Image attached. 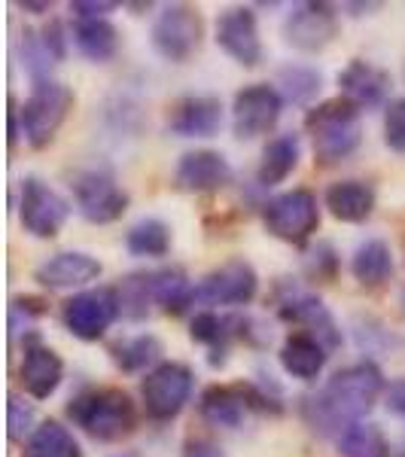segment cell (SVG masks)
I'll list each match as a JSON object with an SVG mask.
<instances>
[{
    "label": "cell",
    "mask_w": 405,
    "mask_h": 457,
    "mask_svg": "<svg viewBox=\"0 0 405 457\" xmlns=\"http://www.w3.org/2000/svg\"><path fill=\"white\" fill-rule=\"evenodd\" d=\"M387 381L378 363L360 360L338 370L326 385L299 400L302 421L323 439H338L348 427L360 424L384 396Z\"/></svg>",
    "instance_id": "obj_1"
},
{
    "label": "cell",
    "mask_w": 405,
    "mask_h": 457,
    "mask_svg": "<svg viewBox=\"0 0 405 457\" xmlns=\"http://www.w3.org/2000/svg\"><path fill=\"white\" fill-rule=\"evenodd\" d=\"M68 418L98 442H120L137 430V405L122 387H86L68 403Z\"/></svg>",
    "instance_id": "obj_2"
},
{
    "label": "cell",
    "mask_w": 405,
    "mask_h": 457,
    "mask_svg": "<svg viewBox=\"0 0 405 457\" xmlns=\"http://www.w3.org/2000/svg\"><path fill=\"white\" fill-rule=\"evenodd\" d=\"M305 131L311 135L314 159L323 168L351 159L363 144V120L348 98H329L308 110Z\"/></svg>",
    "instance_id": "obj_3"
},
{
    "label": "cell",
    "mask_w": 405,
    "mask_h": 457,
    "mask_svg": "<svg viewBox=\"0 0 405 457\" xmlns=\"http://www.w3.org/2000/svg\"><path fill=\"white\" fill-rule=\"evenodd\" d=\"M73 110V92L58 79H43L31 86V95L19 107L21 113V135L34 150H43L55 141L58 129Z\"/></svg>",
    "instance_id": "obj_4"
},
{
    "label": "cell",
    "mask_w": 405,
    "mask_h": 457,
    "mask_svg": "<svg viewBox=\"0 0 405 457\" xmlns=\"http://www.w3.org/2000/svg\"><path fill=\"white\" fill-rule=\"evenodd\" d=\"M265 232L293 247H305L311 235L320 228V204L311 189L299 187L281 193L262 204Z\"/></svg>",
    "instance_id": "obj_5"
},
{
    "label": "cell",
    "mask_w": 405,
    "mask_h": 457,
    "mask_svg": "<svg viewBox=\"0 0 405 457\" xmlns=\"http://www.w3.org/2000/svg\"><path fill=\"white\" fill-rule=\"evenodd\" d=\"M275 308L281 320L299 327L302 333H311L314 338H320L329 351L342 348V327H338L333 312L323 305V299L314 296L311 290H305V287L293 281H281L275 290Z\"/></svg>",
    "instance_id": "obj_6"
},
{
    "label": "cell",
    "mask_w": 405,
    "mask_h": 457,
    "mask_svg": "<svg viewBox=\"0 0 405 457\" xmlns=\"http://www.w3.org/2000/svg\"><path fill=\"white\" fill-rule=\"evenodd\" d=\"M153 49L165 62L183 64L189 62L204 43V19L189 4H168L153 21Z\"/></svg>",
    "instance_id": "obj_7"
},
{
    "label": "cell",
    "mask_w": 405,
    "mask_h": 457,
    "mask_svg": "<svg viewBox=\"0 0 405 457\" xmlns=\"http://www.w3.org/2000/svg\"><path fill=\"white\" fill-rule=\"evenodd\" d=\"M195 387V375L186 363H177V360H165L156 370L146 372L141 381V400L146 418L165 424L174 421L183 409H186L189 396Z\"/></svg>",
    "instance_id": "obj_8"
},
{
    "label": "cell",
    "mask_w": 405,
    "mask_h": 457,
    "mask_svg": "<svg viewBox=\"0 0 405 457\" xmlns=\"http://www.w3.org/2000/svg\"><path fill=\"white\" fill-rule=\"evenodd\" d=\"M122 314L120 293L116 287H95V290L73 293L62 305L64 329L79 342H98L113 327V320Z\"/></svg>",
    "instance_id": "obj_9"
},
{
    "label": "cell",
    "mask_w": 405,
    "mask_h": 457,
    "mask_svg": "<svg viewBox=\"0 0 405 457\" xmlns=\"http://www.w3.org/2000/svg\"><path fill=\"white\" fill-rule=\"evenodd\" d=\"M73 202H77L79 217L95 226L116 223L125 211H128V193L116 183V177L101 168H88L79 171L70 180Z\"/></svg>",
    "instance_id": "obj_10"
},
{
    "label": "cell",
    "mask_w": 405,
    "mask_h": 457,
    "mask_svg": "<svg viewBox=\"0 0 405 457\" xmlns=\"http://www.w3.org/2000/svg\"><path fill=\"white\" fill-rule=\"evenodd\" d=\"M260 293V275L250 265L244 256H235V260H226L223 265L211 269L208 275L198 281L195 290V302L211 308H241L250 305Z\"/></svg>",
    "instance_id": "obj_11"
},
{
    "label": "cell",
    "mask_w": 405,
    "mask_h": 457,
    "mask_svg": "<svg viewBox=\"0 0 405 457\" xmlns=\"http://www.w3.org/2000/svg\"><path fill=\"white\" fill-rule=\"evenodd\" d=\"M284 95L277 92V86L269 83H253L244 86L241 92H235L232 101V131L238 141H253L269 131H275L277 120L284 113Z\"/></svg>",
    "instance_id": "obj_12"
},
{
    "label": "cell",
    "mask_w": 405,
    "mask_h": 457,
    "mask_svg": "<svg viewBox=\"0 0 405 457\" xmlns=\"http://www.w3.org/2000/svg\"><path fill=\"white\" fill-rule=\"evenodd\" d=\"M70 217V204L58 195L40 177H25L19 195V220L21 228L34 238H55Z\"/></svg>",
    "instance_id": "obj_13"
},
{
    "label": "cell",
    "mask_w": 405,
    "mask_h": 457,
    "mask_svg": "<svg viewBox=\"0 0 405 457\" xmlns=\"http://www.w3.org/2000/svg\"><path fill=\"white\" fill-rule=\"evenodd\" d=\"M338 37V12L333 4L323 0H308V4L293 6V12L284 21V40L296 53L314 55L323 53Z\"/></svg>",
    "instance_id": "obj_14"
},
{
    "label": "cell",
    "mask_w": 405,
    "mask_h": 457,
    "mask_svg": "<svg viewBox=\"0 0 405 457\" xmlns=\"http://www.w3.org/2000/svg\"><path fill=\"white\" fill-rule=\"evenodd\" d=\"M217 46L241 68H256L262 62V37L260 21L250 6H232L217 19Z\"/></svg>",
    "instance_id": "obj_15"
},
{
    "label": "cell",
    "mask_w": 405,
    "mask_h": 457,
    "mask_svg": "<svg viewBox=\"0 0 405 457\" xmlns=\"http://www.w3.org/2000/svg\"><path fill=\"white\" fill-rule=\"evenodd\" d=\"M64 381V360L40 336H28L21 342V363H19V385L31 400H49Z\"/></svg>",
    "instance_id": "obj_16"
},
{
    "label": "cell",
    "mask_w": 405,
    "mask_h": 457,
    "mask_svg": "<svg viewBox=\"0 0 405 457\" xmlns=\"http://www.w3.org/2000/svg\"><path fill=\"white\" fill-rule=\"evenodd\" d=\"M232 183V165L217 150H189L174 168V187L180 193H219Z\"/></svg>",
    "instance_id": "obj_17"
},
{
    "label": "cell",
    "mask_w": 405,
    "mask_h": 457,
    "mask_svg": "<svg viewBox=\"0 0 405 457\" xmlns=\"http://www.w3.org/2000/svg\"><path fill=\"white\" fill-rule=\"evenodd\" d=\"M165 125L177 137H213L223 129V104L213 95H186L168 107Z\"/></svg>",
    "instance_id": "obj_18"
},
{
    "label": "cell",
    "mask_w": 405,
    "mask_h": 457,
    "mask_svg": "<svg viewBox=\"0 0 405 457\" xmlns=\"http://www.w3.org/2000/svg\"><path fill=\"white\" fill-rule=\"evenodd\" d=\"M101 271H104V265L86 250H62V253L37 265L34 281L43 284L46 290H77V287L98 281Z\"/></svg>",
    "instance_id": "obj_19"
},
{
    "label": "cell",
    "mask_w": 405,
    "mask_h": 457,
    "mask_svg": "<svg viewBox=\"0 0 405 457\" xmlns=\"http://www.w3.org/2000/svg\"><path fill=\"white\" fill-rule=\"evenodd\" d=\"M338 88H342V98H348L357 110H375L390 95V73L366 58H353L338 73Z\"/></svg>",
    "instance_id": "obj_20"
},
{
    "label": "cell",
    "mask_w": 405,
    "mask_h": 457,
    "mask_svg": "<svg viewBox=\"0 0 405 457\" xmlns=\"http://www.w3.org/2000/svg\"><path fill=\"white\" fill-rule=\"evenodd\" d=\"M250 411L253 409H250L244 381H235V385H211L198 396V415L211 427L238 430Z\"/></svg>",
    "instance_id": "obj_21"
},
{
    "label": "cell",
    "mask_w": 405,
    "mask_h": 457,
    "mask_svg": "<svg viewBox=\"0 0 405 457\" xmlns=\"http://www.w3.org/2000/svg\"><path fill=\"white\" fill-rule=\"evenodd\" d=\"M241 327L244 317L241 314H217V312H198L189 323V338L211 351V366H226L229 360V348L235 338H241Z\"/></svg>",
    "instance_id": "obj_22"
},
{
    "label": "cell",
    "mask_w": 405,
    "mask_h": 457,
    "mask_svg": "<svg viewBox=\"0 0 405 457\" xmlns=\"http://www.w3.org/2000/svg\"><path fill=\"white\" fill-rule=\"evenodd\" d=\"M329 353H333V351H329L320 338H314L311 333H302V329H296V333H290L284 338L277 360H281L284 372L290 375V378L318 381L320 372L326 370Z\"/></svg>",
    "instance_id": "obj_23"
},
{
    "label": "cell",
    "mask_w": 405,
    "mask_h": 457,
    "mask_svg": "<svg viewBox=\"0 0 405 457\" xmlns=\"http://www.w3.org/2000/svg\"><path fill=\"white\" fill-rule=\"evenodd\" d=\"M323 202H326L329 213L342 223H366L375 213L378 195H375L372 183L366 180H338L329 183Z\"/></svg>",
    "instance_id": "obj_24"
},
{
    "label": "cell",
    "mask_w": 405,
    "mask_h": 457,
    "mask_svg": "<svg viewBox=\"0 0 405 457\" xmlns=\"http://www.w3.org/2000/svg\"><path fill=\"white\" fill-rule=\"evenodd\" d=\"M299 159H302L299 135L286 131V135L271 137L262 150L260 168H256V183H260V187H277V183H284L286 177L296 171Z\"/></svg>",
    "instance_id": "obj_25"
},
{
    "label": "cell",
    "mask_w": 405,
    "mask_h": 457,
    "mask_svg": "<svg viewBox=\"0 0 405 457\" xmlns=\"http://www.w3.org/2000/svg\"><path fill=\"white\" fill-rule=\"evenodd\" d=\"M195 290L198 284H193V278L183 269H156L150 271V293H153V305H161V312L168 314H183L189 305H195Z\"/></svg>",
    "instance_id": "obj_26"
},
{
    "label": "cell",
    "mask_w": 405,
    "mask_h": 457,
    "mask_svg": "<svg viewBox=\"0 0 405 457\" xmlns=\"http://www.w3.org/2000/svg\"><path fill=\"white\" fill-rule=\"evenodd\" d=\"M351 275L363 287H369V290L387 284L393 278V253H390L387 241L366 238L351 256Z\"/></svg>",
    "instance_id": "obj_27"
},
{
    "label": "cell",
    "mask_w": 405,
    "mask_h": 457,
    "mask_svg": "<svg viewBox=\"0 0 405 457\" xmlns=\"http://www.w3.org/2000/svg\"><path fill=\"white\" fill-rule=\"evenodd\" d=\"M73 43L88 62L104 64L120 53V31L107 19H77L73 21Z\"/></svg>",
    "instance_id": "obj_28"
},
{
    "label": "cell",
    "mask_w": 405,
    "mask_h": 457,
    "mask_svg": "<svg viewBox=\"0 0 405 457\" xmlns=\"http://www.w3.org/2000/svg\"><path fill=\"white\" fill-rule=\"evenodd\" d=\"M21 457H83V445L64 424L43 421L21 445Z\"/></svg>",
    "instance_id": "obj_29"
},
{
    "label": "cell",
    "mask_w": 405,
    "mask_h": 457,
    "mask_svg": "<svg viewBox=\"0 0 405 457\" xmlns=\"http://www.w3.org/2000/svg\"><path fill=\"white\" fill-rule=\"evenodd\" d=\"M171 226L159 217H144L137 220L135 226L125 232V250L131 256H146V260H159V256H168L171 250Z\"/></svg>",
    "instance_id": "obj_30"
},
{
    "label": "cell",
    "mask_w": 405,
    "mask_h": 457,
    "mask_svg": "<svg viewBox=\"0 0 405 457\" xmlns=\"http://www.w3.org/2000/svg\"><path fill=\"white\" fill-rule=\"evenodd\" d=\"M110 357H113V363L128 375L144 372L146 366L156 370L159 357H161V342L153 333L131 336V338H122V342L110 345Z\"/></svg>",
    "instance_id": "obj_31"
},
{
    "label": "cell",
    "mask_w": 405,
    "mask_h": 457,
    "mask_svg": "<svg viewBox=\"0 0 405 457\" xmlns=\"http://www.w3.org/2000/svg\"><path fill=\"white\" fill-rule=\"evenodd\" d=\"M323 88V73L311 64H286L277 71V92L290 104H311Z\"/></svg>",
    "instance_id": "obj_32"
},
{
    "label": "cell",
    "mask_w": 405,
    "mask_h": 457,
    "mask_svg": "<svg viewBox=\"0 0 405 457\" xmlns=\"http://www.w3.org/2000/svg\"><path fill=\"white\" fill-rule=\"evenodd\" d=\"M335 445L342 457H387L390 454L387 436L381 433L378 424H369V421L348 427V430L335 439Z\"/></svg>",
    "instance_id": "obj_33"
},
{
    "label": "cell",
    "mask_w": 405,
    "mask_h": 457,
    "mask_svg": "<svg viewBox=\"0 0 405 457\" xmlns=\"http://www.w3.org/2000/svg\"><path fill=\"white\" fill-rule=\"evenodd\" d=\"M116 293H120L122 314L128 317V320H144V317L150 314V305H153L150 271H135V275H128L116 287Z\"/></svg>",
    "instance_id": "obj_34"
},
{
    "label": "cell",
    "mask_w": 405,
    "mask_h": 457,
    "mask_svg": "<svg viewBox=\"0 0 405 457\" xmlns=\"http://www.w3.org/2000/svg\"><path fill=\"white\" fill-rule=\"evenodd\" d=\"M21 58H25V71L28 77H31V83H43V79H53V55L46 53V46H43L40 34L37 31H21Z\"/></svg>",
    "instance_id": "obj_35"
},
{
    "label": "cell",
    "mask_w": 405,
    "mask_h": 457,
    "mask_svg": "<svg viewBox=\"0 0 405 457\" xmlns=\"http://www.w3.org/2000/svg\"><path fill=\"white\" fill-rule=\"evenodd\" d=\"M46 314V299L40 296H16L10 302V338L16 342V338L25 333L28 336H37L31 329L34 320H40V317Z\"/></svg>",
    "instance_id": "obj_36"
},
{
    "label": "cell",
    "mask_w": 405,
    "mask_h": 457,
    "mask_svg": "<svg viewBox=\"0 0 405 457\" xmlns=\"http://www.w3.org/2000/svg\"><path fill=\"white\" fill-rule=\"evenodd\" d=\"M302 265H305V275L311 278V281L329 284V281H335V275H338V253H335L333 245L318 241L314 247L305 250V260H302Z\"/></svg>",
    "instance_id": "obj_37"
},
{
    "label": "cell",
    "mask_w": 405,
    "mask_h": 457,
    "mask_svg": "<svg viewBox=\"0 0 405 457\" xmlns=\"http://www.w3.org/2000/svg\"><path fill=\"white\" fill-rule=\"evenodd\" d=\"M37 430L34 427V405L25 403L21 396L10 394V403H6V433H10V442H21L25 445V436H31Z\"/></svg>",
    "instance_id": "obj_38"
},
{
    "label": "cell",
    "mask_w": 405,
    "mask_h": 457,
    "mask_svg": "<svg viewBox=\"0 0 405 457\" xmlns=\"http://www.w3.org/2000/svg\"><path fill=\"white\" fill-rule=\"evenodd\" d=\"M384 144L393 153H405V98L384 110Z\"/></svg>",
    "instance_id": "obj_39"
},
{
    "label": "cell",
    "mask_w": 405,
    "mask_h": 457,
    "mask_svg": "<svg viewBox=\"0 0 405 457\" xmlns=\"http://www.w3.org/2000/svg\"><path fill=\"white\" fill-rule=\"evenodd\" d=\"M40 40L46 46V53L53 55V62H64L68 58V34H64V25L58 19H49V25L40 31Z\"/></svg>",
    "instance_id": "obj_40"
},
{
    "label": "cell",
    "mask_w": 405,
    "mask_h": 457,
    "mask_svg": "<svg viewBox=\"0 0 405 457\" xmlns=\"http://www.w3.org/2000/svg\"><path fill=\"white\" fill-rule=\"evenodd\" d=\"M120 10V4L113 0H73L70 12L77 19H107V12Z\"/></svg>",
    "instance_id": "obj_41"
},
{
    "label": "cell",
    "mask_w": 405,
    "mask_h": 457,
    "mask_svg": "<svg viewBox=\"0 0 405 457\" xmlns=\"http://www.w3.org/2000/svg\"><path fill=\"white\" fill-rule=\"evenodd\" d=\"M183 457H226V454L213 439L193 436V439H186V445H183Z\"/></svg>",
    "instance_id": "obj_42"
},
{
    "label": "cell",
    "mask_w": 405,
    "mask_h": 457,
    "mask_svg": "<svg viewBox=\"0 0 405 457\" xmlns=\"http://www.w3.org/2000/svg\"><path fill=\"white\" fill-rule=\"evenodd\" d=\"M384 400H387V411H393L396 418H405V378L390 381L384 390Z\"/></svg>",
    "instance_id": "obj_43"
},
{
    "label": "cell",
    "mask_w": 405,
    "mask_h": 457,
    "mask_svg": "<svg viewBox=\"0 0 405 457\" xmlns=\"http://www.w3.org/2000/svg\"><path fill=\"white\" fill-rule=\"evenodd\" d=\"M21 113H19V104L16 98H10V150H16V144L21 141Z\"/></svg>",
    "instance_id": "obj_44"
},
{
    "label": "cell",
    "mask_w": 405,
    "mask_h": 457,
    "mask_svg": "<svg viewBox=\"0 0 405 457\" xmlns=\"http://www.w3.org/2000/svg\"><path fill=\"white\" fill-rule=\"evenodd\" d=\"M21 10H28V12H49L53 10V4H46V0H43V4H34V0H21Z\"/></svg>",
    "instance_id": "obj_45"
},
{
    "label": "cell",
    "mask_w": 405,
    "mask_h": 457,
    "mask_svg": "<svg viewBox=\"0 0 405 457\" xmlns=\"http://www.w3.org/2000/svg\"><path fill=\"white\" fill-rule=\"evenodd\" d=\"M344 10H353V16H363L369 10H378V4H344Z\"/></svg>",
    "instance_id": "obj_46"
},
{
    "label": "cell",
    "mask_w": 405,
    "mask_h": 457,
    "mask_svg": "<svg viewBox=\"0 0 405 457\" xmlns=\"http://www.w3.org/2000/svg\"><path fill=\"white\" fill-rule=\"evenodd\" d=\"M113 457H137V454H113Z\"/></svg>",
    "instance_id": "obj_47"
},
{
    "label": "cell",
    "mask_w": 405,
    "mask_h": 457,
    "mask_svg": "<svg viewBox=\"0 0 405 457\" xmlns=\"http://www.w3.org/2000/svg\"><path fill=\"white\" fill-rule=\"evenodd\" d=\"M402 312H405V290H402Z\"/></svg>",
    "instance_id": "obj_48"
},
{
    "label": "cell",
    "mask_w": 405,
    "mask_h": 457,
    "mask_svg": "<svg viewBox=\"0 0 405 457\" xmlns=\"http://www.w3.org/2000/svg\"><path fill=\"white\" fill-rule=\"evenodd\" d=\"M387 457H405V454H387Z\"/></svg>",
    "instance_id": "obj_49"
}]
</instances>
